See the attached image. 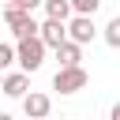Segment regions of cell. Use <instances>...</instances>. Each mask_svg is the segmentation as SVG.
Returning a JSON list of instances; mask_svg holds the SVG:
<instances>
[{"instance_id": "cell-1", "label": "cell", "mask_w": 120, "mask_h": 120, "mask_svg": "<svg viewBox=\"0 0 120 120\" xmlns=\"http://www.w3.org/2000/svg\"><path fill=\"white\" fill-rule=\"evenodd\" d=\"M4 26L15 34V41H19V38H30V34H41V26L34 22V11L19 8V4H8V8H4Z\"/></svg>"}, {"instance_id": "cell-2", "label": "cell", "mask_w": 120, "mask_h": 120, "mask_svg": "<svg viewBox=\"0 0 120 120\" xmlns=\"http://www.w3.org/2000/svg\"><path fill=\"white\" fill-rule=\"evenodd\" d=\"M45 38L41 34H30V38H19V45H15V52H19V64H22V71H38L41 64H45Z\"/></svg>"}, {"instance_id": "cell-3", "label": "cell", "mask_w": 120, "mask_h": 120, "mask_svg": "<svg viewBox=\"0 0 120 120\" xmlns=\"http://www.w3.org/2000/svg\"><path fill=\"white\" fill-rule=\"evenodd\" d=\"M86 82H90V75L82 71V64H71V68H60V71H56L52 90H60V94H79Z\"/></svg>"}, {"instance_id": "cell-4", "label": "cell", "mask_w": 120, "mask_h": 120, "mask_svg": "<svg viewBox=\"0 0 120 120\" xmlns=\"http://www.w3.org/2000/svg\"><path fill=\"white\" fill-rule=\"evenodd\" d=\"M68 38L71 41H79V45H90L94 38H98V26H94V15H71L68 19Z\"/></svg>"}, {"instance_id": "cell-5", "label": "cell", "mask_w": 120, "mask_h": 120, "mask_svg": "<svg viewBox=\"0 0 120 120\" xmlns=\"http://www.w3.org/2000/svg\"><path fill=\"white\" fill-rule=\"evenodd\" d=\"M41 38H45V45H49V49L64 45V41H68V22H64V19H52V15H49V19L41 22Z\"/></svg>"}, {"instance_id": "cell-6", "label": "cell", "mask_w": 120, "mask_h": 120, "mask_svg": "<svg viewBox=\"0 0 120 120\" xmlns=\"http://www.w3.org/2000/svg\"><path fill=\"white\" fill-rule=\"evenodd\" d=\"M49 109H52V101H49V94H38V90H30V94L22 98V112H26V116H34V120H41V116H49Z\"/></svg>"}, {"instance_id": "cell-7", "label": "cell", "mask_w": 120, "mask_h": 120, "mask_svg": "<svg viewBox=\"0 0 120 120\" xmlns=\"http://www.w3.org/2000/svg\"><path fill=\"white\" fill-rule=\"evenodd\" d=\"M56 60H60V68H71V64H79V60H82V45L68 38L64 45H56Z\"/></svg>"}, {"instance_id": "cell-8", "label": "cell", "mask_w": 120, "mask_h": 120, "mask_svg": "<svg viewBox=\"0 0 120 120\" xmlns=\"http://www.w3.org/2000/svg\"><path fill=\"white\" fill-rule=\"evenodd\" d=\"M26 75H30V71H15V75H8V79H4V94H8V98H26V86H30Z\"/></svg>"}, {"instance_id": "cell-9", "label": "cell", "mask_w": 120, "mask_h": 120, "mask_svg": "<svg viewBox=\"0 0 120 120\" xmlns=\"http://www.w3.org/2000/svg\"><path fill=\"white\" fill-rule=\"evenodd\" d=\"M45 11H49L52 19H64V22H68V19L75 15V8H71V0H45Z\"/></svg>"}, {"instance_id": "cell-10", "label": "cell", "mask_w": 120, "mask_h": 120, "mask_svg": "<svg viewBox=\"0 0 120 120\" xmlns=\"http://www.w3.org/2000/svg\"><path fill=\"white\" fill-rule=\"evenodd\" d=\"M105 41H109L112 49H120V15H112V19L105 22Z\"/></svg>"}, {"instance_id": "cell-11", "label": "cell", "mask_w": 120, "mask_h": 120, "mask_svg": "<svg viewBox=\"0 0 120 120\" xmlns=\"http://www.w3.org/2000/svg\"><path fill=\"white\" fill-rule=\"evenodd\" d=\"M15 60H19V52H15L11 45H4V41H0V71H4V68H11Z\"/></svg>"}, {"instance_id": "cell-12", "label": "cell", "mask_w": 120, "mask_h": 120, "mask_svg": "<svg viewBox=\"0 0 120 120\" xmlns=\"http://www.w3.org/2000/svg\"><path fill=\"white\" fill-rule=\"evenodd\" d=\"M71 8H75L79 15H94V11L101 8V0H71Z\"/></svg>"}, {"instance_id": "cell-13", "label": "cell", "mask_w": 120, "mask_h": 120, "mask_svg": "<svg viewBox=\"0 0 120 120\" xmlns=\"http://www.w3.org/2000/svg\"><path fill=\"white\" fill-rule=\"evenodd\" d=\"M15 4H19V8H26V11H34V8H38V4H45V0H15Z\"/></svg>"}, {"instance_id": "cell-14", "label": "cell", "mask_w": 120, "mask_h": 120, "mask_svg": "<svg viewBox=\"0 0 120 120\" xmlns=\"http://www.w3.org/2000/svg\"><path fill=\"white\" fill-rule=\"evenodd\" d=\"M112 120H120V105H112Z\"/></svg>"}, {"instance_id": "cell-15", "label": "cell", "mask_w": 120, "mask_h": 120, "mask_svg": "<svg viewBox=\"0 0 120 120\" xmlns=\"http://www.w3.org/2000/svg\"><path fill=\"white\" fill-rule=\"evenodd\" d=\"M0 26H4V11H0Z\"/></svg>"}, {"instance_id": "cell-16", "label": "cell", "mask_w": 120, "mask_h": 120, "mask_svg": "<svg viewBox=\"0 0 120 120\" xmlns=\"http://www.w3.org/2000/svg\"><path fill=\"white\" fill-rule=\"evenodd\" d=\"M0 90H4V79H0Z\"/></svg>"}, {"instance_id": "cell-17", "label": "cell", "mask_w": 120, "mask_h": 120, "mask_svg": "<svg viewBox=\"0 0 120 120\" xmlns=\"http://www.w3.org/2000/svg\"><path fill=\"white\" fill-rule=\"evenodd\" d=\"M4 4H15V0H4Z\"/></svg>"}]
</instances>
